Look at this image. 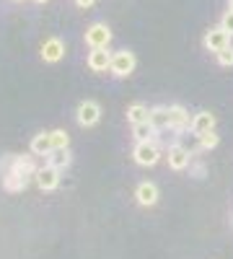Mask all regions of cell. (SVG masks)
<instances>
[{
	"mask_svg": "<svg viewBox=\"0 0 233 259\" xmlns=\"http://www.w3.org/2000/svg\"><path fill=\"white\" fill-rule=\"evenodd\" d=\"M161 140H145V143H135L132 148V158L137 166H156L161 161Z\"/></svg>",
	"mask_w": 233,
	"mask_h": 259,
	"instance_id": "cell-1",
	"label": "cell"
},
{
	"mask_svg": "<svg viewBox=\"0 0 233 259\" xmlns=\"http://www.w3.org/2000/svg\"><path fill=\"white\" fill-rule=\"evenodd\" d=\"M86 47L88 50H109L112 45V29L104 24V21H96V24H91L86 29Z\"/></svg>",
	"mask_w": 233,
	"mask_h": 259,
	"instance_id": "cell-2",
	"label": "cell"
},
{
	"mask_svg": "<svg viewBox=\"0 0 233 259\" xmlns=\"http://www.w3.org/2000/svg\"><path fill=\"white\" fill-rule=\"evenodd\" d=\"M195 153L189 148H184L181 143H171V145H166V163L171 171H184L189 168V163H192Z\"/></svg>",
	"mask_w": 233,
	"mask_h": 259,
	"instance_id": "cell-3",
	"label": "cell"
},
{
	"mask_svg": "<svg viewBox=\"0 0 233 259\" xmlns=\"http://www.w3.org/2000/svg\"><path fill=\"white\" fill-rule=\"evenodd\" d=\"M135 68H137V60H135V52H130V50H119V52H114V57H112V75L114 78H130L132 73H135Z\"/></svg>",
	"mask_w": 233,
	"mask_h": 259,
	"instance_id": "cell-4",
	"label": "cell"
},
{
	"mask_svg": "<svg viewBox=\"0 0 233 259\" xmlns=\"http://www.w3.org/2000/svg\"><path fill=\"white\" fill-rule=\"evenodd\" d=\"M60 174H62L60 168H55V166L44 163V166H39L34 182H36V187H39L41 192H55V189L60 187V182H62V177H60Z\"/></svg>",
	"mask_w": 233,
	"mask_h": 259,
	"instance_id": "cell-5",
	"label": "cell"
},
{
	"mask_svg": "<svg viewBox=\"0 0 233 259\" xmlns=\"http://www.w3.org/2000/svg\"><path fill=\"white\" fill-rule=\"evenodd\" d=\"M230 45V34L228 31H223L220 26H210L207 31H205V36H202V47L207 50V52H220V50H225Z\"/></svg>",
	"mask_w": 233,
	"mask_h": 259,
	"instance_id": "cell-6",
	"label": "cell"
},
{
	"mask_svg": "<svg viewBox=\"0 0 233 259\" xmlns=\"http://www.w3.org/2000/svg\"><path fill=\"white\" fill-rule=\"evenodd\" d=\"M75 119H78L80 127H94V124H99V119H101V106H99L96 101H91V99L80 101L78 109H75Z\"/></svg>",
	"mask_w": 233,
	"mask_h": 259,
	"instance_id": "cell-7",
	"label": "cell"
},
{
	"mask_svg": "<svg viewBox=\"0 0 233 259\" xmlns=\"http://www.w3.org/2000/svg\"><path fill=\"white\" fill-rule=\"evenodd\" d=\"M189 127H192V117H189V112L184 109V106L181 104L168 106V130H174V133H187Z\"/></svg>",
	"mask_w": 233,
	"mask_h": 259,
	"instance_id": "cell-8",
	"label": "cell"
},
{
	"mask_svg": "<svg viewBox=\"0 0 233 259\" xmlns=\"http://www.w3.org/2000/svg\"><path fill=\"white\" fill-rule=\"evenodd\" d=\"M112 57H114V52H109V50H91L88 57H86V65H88L91 73H109L112 70Z\"/></svg>",
	"mask_w": 233,
	"mask_h": 259,
	"instance_id": "cell-9",
	"label": "cell"
},
{
	"mask_svg": "<svg viewBox=\"0 0 233 259\" xmlns=\"http://www.w3.org/2000/svg\"><path fill=\"white\" fill-rule=\"evenodd\" d=\"M41 60L44 62H50V65H55V62H60L62 57H65V41H62L60 36H50V39H44V45H41Z\"/></svg>",
	"mask_w": 233,
	"mask_h": 259,
	"instance_id": "cell-10",
	"label": "cell"
},
{
	"mask_svg": "<svg viewBox=\"0 0 233 259\" xmlns=\"http://www.w3.org/2000/svg\"><path fill=\"white\" fill-rule=\"evenodd\" d=\"M158 197H161V192H158V187H156L153 182H140V184L135 187V200H137V205H143V207H153V205L158 202Z\"/></svg>",
	"mask_w": 233,
	"mask_h": 259,
	"instance_id": "cell-11",
	"label": "cell"
},
{
	"mask_svg": "<svg viewBox=\"0 0 233 259\" xmlns=\"http://www.w3.org/2000/svg\"><path fill=\"white\" fill-rule=\"evenodd\" d=\"M215 114L213 112H197V114H192V127H189V133L192 135H205V133H213L215 130Z\"/></svg>",
	"mask_w": 233,
	"mask_h": 259,
	"instance_id": "cell-12",
	"label": "cell"
},
{
	"mask_svg": "<svg viewBox=\"0 0 233 259\" xmlns=\"http://www.w3.org/2000/svg\"><path fill=\"white\" fill-rule=\"evenodd\" d=\"M29 148H31V156H44V158H47L52 150H55V148H52V135H50V133H39V135H34Z\"/></svg>",
	"mask_w": 233,
	"mask_h": 259,
	"instance_id": "cell-13",
	"label": "cell"
},
{
	"mask_svg": "<svg viewBox=\"0 0 233 259\" xmlns=\"http://www.w3.org/2000/svg\"><path fill=\"white\" fill-rule=\"evenodd\" d=\"M29 182H31V177H24V174H18V171H11V174L3 177V189L16 194V192H24L29 187Z\"/></svg>",
	"mask_w": 233,
	"mask_h": 259,
	"instance_id": "cell-14",
	"label": "cell"
},
{
	"mask_svg": "<svg viewBox=\"0 0 233 259\" xmlns=\"http://www.w3.org/2000/svg\"><path fill=\"white\" fill-rule=\"evenodd\" d=\"M47 163L60 168V171H65L70 163H73V153H70V148H60V150H52V153L47 156Z\"/></svg>",
	"mask_w": 233,
	"mask_h": 259,
	"instance_id": "cell-15",
	"label": "cell"
},
{
	"mask_svg": "<svg viewBox=\"0 0 233 259\" xmlns=\"http://www.w3.org/2000/svg\"><path fill=\"white\" fill-rule=\"evenodd\" d=\"M132 138H135V143L156 140V138H158V130H156L151 122H140V124H132Z\"/></svg>",
	"mask_w": 233,
	"mask_h": 259,
	"instance_id": "cell-16",
	"label": "cell"
},
{
	"mask_svg": "<svg viewBox=\"0 0 233 259\" xmlns=\"http://www.w3.org/2000/svg\"><path fill=\"white\" fill-rule=\"evenodd\" d=\"M148 117H151V109H148L145 104H132L127 106V122L130 124H140V122H148Z\"/></svg>",
	"mask_w": 233,
	"mask_h": 259,
	"instance_id": "cell-17",
	"label": "cell"
},
{
	"mask_svg": "<svg viewBox=\"0 0 233 259\" xmlns=\"http://www.w3.org/2000/svg\"><path fill=\"white\" fill-rule=\"evenodd\" d=\"M148 122H151L158 133H161V130H168V106H153Z\"/></svg>",
	"mask_w": 233,
	"mask_h": 259,
	"instance_id": "cell-18",
	"label": "cell"
},
{
	"mask_svg": "<svg viewBox=\"0 0 233 259\" xmlns=\"http://www.w3.org/2000/svg\"><path fill=\"white\" fill-rule=\"evenodd\" d=\"M218 143H220V135L215 133H205V135H200L197 138V148L192 150V153H200V150H213V148H218Z\"/></svg>",
	"mask_w": 233,
	"mask_h": 259,
	"instance_id": "cell-19",
	"label": "cell"
},
{
	"mask_svg": "<svg viewBox=\"0 0 233 259\" xmlns=\"http://www.w3.org/2000/svg\"><path fill=\"white\" fill-rule=\"evenodd\" d=\"M52 148L60 150V148H70V135L65 133V130H52Z\"/></svg>",
	"mask_w": 233,
	"mask_h": 259,
	"instance_id": "cell-20",
	"label": "cell"
},
{
	"mask_svg": "<svg viewBox=\"0 0 233 259\" xmlns=\"http://www.w3.org/2000/svg\"><path fill=\"white\" fill-rule=\"evenodd\" d=\"M215 57H218V65H223V68H233V45H228L225 50H220Z\"/></svg>",
	"mask_w": 233,
	"mask_h": 259,
	"instance_id": "cell-21",
	"label": "cell"
},
{
	"mask_svg": "<svg viewBox=\"0 0 233 259\" xmlns=\"http://www.w3.org/2000/svg\"><path fill=\"white\" fill-rule=\"evenodd\" d=\"M13 166H16V153H6L3 158H0V177L11 174V171H13Z\"/></svg>",
	"mask_w": 233,
	"mask_h": 259,
	"instance_id": "cell-22",
	"label": "cell"
},
{
	"mask_svg": "<svg viewBox=\"0 0 233 259\" xmlns=\"http://www.w3.org/2000/svg\"><path fill=\"white\" fill-rule=\"evenodd\" d=\"M223 31H228L230 34V39H233V11H225L223 16H220V24H218Z\"/></svg>",
	"mask_w": 233,
	"mask_h": 259,
	"instance_id": "cell-23",
	"label": "cell"
},
{
	"mask_svg": "<svg viewBox=\"0 0 233 259\" xmlns=\"http://www.w3.org/2000/svg\"><path fill=\"white\" fill-rule=\"evenodd\" d=\"M189 168H192V177H195V179H202V177H205V166H202V163H195V166L189 163Z\"/></svg>",
	"mask_w": 233,
	"mask_h": 259,
	"instance_id": "cell-24",
	"label": "cell"
},
{
	"mask_svg": "<svg viewBox=\"0 0 233 259\" xmlns=\"http://www.w3.org/2000/svg\"><path fill=\"white\" fill-rule=\"evenodd\" d=\"M94 3H96V0H75V6H78V8H83V11H86V8H91Z\"/></svg>",
	"mask_w": 233,
	"mask_h": 259,
	"instance_id": "cell-25",
	"label": "cell"
},
{
	"mask_svg": "<svg viewBox=\"0 0 233 259\" xmlns=\"http://www.w3.org/2000/svg\"><path fill=\"white\" fill-rule=\"evenodd\" d=\"M34 3H36V6H44V3H50V0H34Z\"/></svg>",
	"mask_w": 233,
	"mask_h": 259,
	"instance_id": "cell-26",
	"label": "cell"
},
{
	"mask_svg": "<svg viewBox=\"0 0 233 259\" xmlns=\"http://www.w3.org/2000/svg\"><path fill=\"white\" fill-rule=\"evenodd\" d=\"M228 11H233V0H228Z\"/></svg>",
	"mask_w": 233,
	"mask_h": 259,
	"instance_id": "cell-27",
	"label": "cell"
},
{
	"mask_svg": "<svg viewBox=\"0 0 233 259\" xmlns=\"http://www.w3.org/2000/svg\"><path fill=\"white\" fill-rule=\"evenodd\" d=\"M16 3H24V0H16Z\"/></svg>",
	"mask_w": 233,
	"mask_h": 259,
	"instance_id": "cell-28",
	"label": "cell"
}]
</instances>
